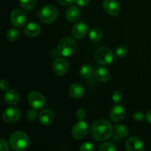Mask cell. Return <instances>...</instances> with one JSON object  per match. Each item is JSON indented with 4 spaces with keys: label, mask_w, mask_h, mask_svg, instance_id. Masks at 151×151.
I'll return each mask as SVG.
<instances>
[{
    "label": "cell",
    "mask_w": 151,
    "mask_h": 151,
    "mask_svg": "<svg viewBox=\"0 0 151 151\" xmlns=\"http://www.w3.org/2000/svg\"><path fill=\"white\" fill-rule=\"evenodd\" d=\"M113 127L110 122L106 119H97L91 128V134L93 138L98 142H104L109 139L112 135Z\"/></svg>",
    "instance_id": "1"
},
{
    "label": "cell",
    "mask_w": 151,
    "mask_h": 151,
    "mask_svg": "<svg viewBox=\"0 0 151 151\" xmlns=\"http://www.w3.org/2000/svg\"><path fill=\"white\" fill-rule=\"evenodd\" d=\"M29 144V137L24 131H15L10 137V145L15 150L21 151L25 150L28 147Z\"/></svg>",
    "instance_id": "2"
},
{
    "label": "cell",
    "mask_w": 151,
    "mask_h": 151,
    "mask_svg": "<svg viewBox=\"0 0 151 151\" xmlns=\"http://www.w3.org/2000/svg\"><path fill=\"white\" fill-rule=\"evenodd\" d=\"M77 43L75 39L69 36L63 37L60 40L57 47V50L60 55L69 57L72 55L77 50Z\"/></svg>",
    "instance_id": "3"
},
{
    "label": "cell",
    "mask_w": 151,
    "mask_h": 151,
    "mask_svg": "<svg viewBox=\"0 0 151 151\" xmlns=\"http://www.w3.org/2000/svg\"><path fill=\"white\" fill-rule=\"evenodd\" d=\"M58 10L54 5L47 4L44 6L40 10L39 19L42 23L46 24H50L54 23L58 18Z\"/></svg>",
    "instance_id": "4"
},
{
    "label": "cell",
    "mask_w": 151,
    "mask_h": 151,
    "mask_svg": "<svg viewBox=\"0 0 151 151\" xmlns=\"http://www.w3.org/2000/svg\"><path fill=\"white\" fill-rule=\"evenodd\" d=\"M114 53L107 47H100L94 53V59L101 65H109L114 60Z\"/></svg>",
    "instance_id": "5"
},
{
    "label": "cell",
    "mask_w": 151,
    "mask_h": 151,
    "mask_svg": "<svg viewBox=\"0 0 151 151\" xmlns=\"http://www.w3.org/2000/svg\"><path fill=\"white\" fill-rule=\"evenodd\" d=\"M27 100L31 107L36 111L42 109L46 105L45 97L38 91L29 92L27 96Z\"/></svg>",
    "instance_id": "6"
},
{
    "label": "cell",
    "mask_w": 151,
    "mask_h": 151,
    "mask_svg": "<svg viewBox=\"0 0 151 151\" xmlns=\"http://www.w3.org/2000/svg\"><path fill=\"white\" fill-rule=\"evenodd\" d=\"M10 22L15 27L22 28L26 24L27 16L25 11L20 8H16L12 11L10 17Z\"/></svg>",
    "instance_id": "7"
},
{
    "label": "cell",
    "mask_w": 151,
    "mask_h": 151,
    "mask_svg": "<svg viewBox=\"0 0 151 151\" xmlns=\"http://www.w3.org/2000/svg\"><path fill=\"white\" fill-rule=\"evenodd\" d=\"M72 137L76 140H81L88 134V124L83 120H79L72 128Z\"/></svg>",
    "instance_id": "8"
},
{
    "label": "cell",
    "mask_w": 151,
    "mask_h": 151,
    "mask_svg": "<svg viewBox=\"0 0 151 151\" xmlns=\"http://www.w3.org/2000/svg\"><path fill=\"white\" fill-rule=\"evenodd\" d=\"M22 116L20 110L16 107L7 108L4 111L2 114L3 120L8 124H13L18 122Z\"/></svg>",
    "instance_id": "9"
},
{
    "label": "cell",
    "mask_w": 151,
    "mask_h": 151,
    "mask_svg": "<svg viewBox=\"0 0 151 151\" xmlns=\"http://www.w3.org/2000/svg\"><path fill=\"white\" fill-rule=\"evenodd\" d=\"M88 32V26L86 22L81 21L74 24L72 29V35L75 39H81L87 35Z\"/></svg>",
    "instance_id": "10"
},
{
    "label": "cell",
    "mask_w": 151,
    "mask_h": 151,
    "mask_svg": "<svg viewBox=\"0 0 151 151\" xmlns=\"http://www.w3.org/2000/svg\"><path fill=\"white\" fill-rule=\"evenodd\" d=\"M69 63L63 58H58L54 60L52 64L53 72L58 76L63 75L68 70Z\"/></svg>",
    "instance_id": "11"
},
{
    "label": "cell",
    "mask_w": 151,
    "mask_h": 151,
    "mask_svg": "<svg viewBox=\"0 0 151 151\" xmlns=\"http://www.w3.org/2000/svg\"><path fill=\"white\" fill-rule=\"evenodd\" d=\"M103 7L104 11L110 16H117L120 11V5L116 0H104Z\"/></svg>",
    "instance_id": "12"
},
{
    "label": "cell",
    "mask_w": 151,
    "mask_h": 151,
    "mask_svg": "<svg viewBox=\"0 0 151 151\" xmlns=\"http://www.w3.org/2000/svg\"><path fill=\"white\" fill-rule=\"evenodd\" d=\"M125 148L128 151H143L145 145L141 139L137 137H131L127 139Z\"/></svg>",
    "instance_id": "13"
},
{
    "label": "cell",
    "mask_w": 151,
    "mask_h": 151,
    "mask_svg": "<svg viewBox=\"0 0 151 151\" xmlns=\"http://www.w3.org/2000/svg\"><path fill=\"white\" fill-rule=\"evenodd\" d=\"M126 111L125 108L119 104H116L111 108L110 111V118L113 122H118L125 119Z\"/></svg>",
    "instance_id": "14"
},
{
    "label": "cell",
    "mask_w": 151,
    "mask_h": 151,
    "mask_svg": "<svg viewBox=\"0 0 151 151\" xmlns=\"http://www.w3.org/2000/svg\"><path fill=\"white\" fill-rule=\"evenodd\" d=\"M39 121L44 125H51L54 120V114L50 109H43L38 114Z\"/></svg>",
    "instance_id": "15"
},
{
    "label": "cell",
    "mask_w": 151,
    "mask_h": 151,
    "mask_svg": "<svg viewBox=\"0 0 151 151\" xmlns=\"http://www.w3.org/2000/svg\"><path fill=\"white\" fill-rule=\"evenodd\" d=\"M41 27L38 24L31 22V23L27 24L24 28V32L25 35L28 37H36L41 32Z\"/></svg>",
    "instance_id": "16"
},
{
    "label": "cell",
    "mask_w": 151,
    "mask_h": 151,
    "mask_svg": "<svg viewBox=\"0 0 151 151\" xmlns=\"http://www.w3.org/2000/svg\"><path fill=\"white\" fill-rule=\"evenodd\" d=\"M69 94L72 98L80 99L85 94V88L81 84L73 83L69 86Z\"/></svg>",
    "instance_id": "17"
},
{
    "label": "cell",
    "mask_w": 151,
    "mask_h": 151,
    "mask_svg": "<svg viewBox=\"0 0 151 151\" xmlns=\"http://www.w3.org/2000/svg\"><path fill=\"white\" fill-rule=\"evenodd\" d=\"M81 15V12L78 7L75 6H71L66 10L65 16L68 22H75L80 19Z\"/></svg>",
    "instance_id": "18"
},
{
    "label": "cell",
    "mask_w": 151,
    "mask_h": 151,
    "mask_svg": "<svg viewBox=\"0 0 151 151\" xmlns=\"http://www.w3.org/2000/svg\"><path fill=\"white\" fill-rule=\"evenodd\" d=\"M4 100L9 105H16L20 100V95L15 90H7L4 94Z\"/></svg>",
    "instance_id": "19"
},
{
    "label": "cell",
    "mask_w": 151,
    "mask_h": 151,
    "mask_svg": "<svg viewBox=\"0 0 151 151\" xmlns=\"http://www.w3.org/2000/svg\"><path fill=\"white\" fill-rule=\"evenodd\" d=\"M94 76L98 81L101 83H106L110 78V73L106 68L100 66L94 71Z\"/></svg>",
    "instance_id": "20"
},
{
    "label": "cell",
    "mask_w": 151,
    "mask_h": 151,
    "mask_svg": "<svg viewBox=\"0 0 151 151\" xmlns=\"http://www.w3.org/2000/svg\"><path fill=\"white\" fill-rule=\"evenodd\" d=\"M80 75H81V78H84V79H88V78H91L92 75H94V69L89 64L83 65L81 68Z\"/></svg>",
    "instance_id": "21"
},
{
    "label": "cell",
    "mask_w": 151,
    "mask_h": 151,
    "mask_svg": "<svg viewBox=\"0 0 151 151\" xmlns=\"http://www.w3.org/2000/svg\"><path fill=\"white\" fill-rule=\"evenodd\" d=\"M114 132L118 137L121 138H125L127 137L129 134V130L128 127L122 124H118L114 126Z\"/></svg>",
    "instance_id": "22"
},
{
    "label": "cell",
    "mask_w": 151,
    "mask_h": 151,
    "mask_svg": "<svg viewBox=\"0 0 151 151\" xmlns=\"http://www.w3.org/2000/svg\"><path fill=\"white\" fill-rule=\"evenodd\" d=\"M88 35H89V38L91 41H98L101 39L103 33H102L101 29L97 27H94L89 31Z\"/></svg>",
    "instance_id": "23"
},
{
    "label": "cell",
    "mask_w": 151,
    "mask_h": 151,
    "mask_svg": "<svg viewBox=\"0 0 151 151\" xmlns=\"http://www.w3.org/2000/svg\"><path fill=\"white\" fill-rule=\"evenodd\" d=\"M21 7L26 10H31L35 7L36 0H19Z\"/></svg>",
    "instance_id": "24"
},
{
    "label": "cell",
    "mask_w": 151,
    "mask_h": 151,
    "mask_svg": "<svg viewBox=\"0 0 151 151\" xmlns=\"http://www.w3.org/2000/svg\"><path fill=\"white\" fill-rule=\"evenodd\" d=\"M19 35H20V33L17 28H11L7 31V38L9 41L13 42L19 39Z\"/></svg>",
    "instance_id": "25"
},
{
    "label": "cell",
    "mask_w": 151,
    "mask_h": 151,
    "mask_svg": "<svg viewBox=\"0 0 151 151\" xmlns=\"http://www.w3.org/2000/svg\"><path fill=\"white\" fill-rule=\"evenodd\" d=\"M115 54L118 58H125L128 54V48L125 45H119L116 47Z\"/></svg>",
    "instance_id": "26"
},
{
    "label": "cell",
    "mask_w": 151,
    "mask_h": 151,
    "mask_svg": "<svg viewBox=\"0 0 151 151\" xmlns=\"http://www.w3.org/2000/svg\"><path fill=\"white\" fill-rule=\"evenodd\" d=\"M99 150L100 151H115L116 150V148L113 143L105 142L100 145Z\"/></svg>",
    "instance_id": "27"
},
{
    "label": "cell",
    "mask_w": 151,
    "mask_h": 151,
    "mask_svg": "<svg viewBox=\"0 0 151 151\" xmlns=\"http://www.w3.org/2000/svg\"><path fill=\"white\" fill-rule=\"evenodd\" d=\"M75 116L78 120H83L86 117V111L83 108H80L75 112Z\"/></svg>",
    "instance_id": "28"
},
{
    "label": "cell",
    "mask_w": 151,
    "mask_h": 151,
    "mask_svg": "<svg viewBox=\"0 0 151 151\" xmlns=\"http://www.w3.org/2000/svg\"><path fill=\"white\" fill-rule=\"evenodd\" d=\"M122 100V93L119 91H115L112 94V100L114 101V103H116V104H119Z\"/></svg>",
    "instance_id": "29"
},
{
    "label": "cell",
    "mask_w": 151,
    "mask_h": 151,
    "mask_svg": "<svg viewBox=\"0 0 151 151\" xmlns=\"http://www.w3.org/2000/svg\"><path fill=\"white\" fill-rule=\"evenodd\" d=\"M94 150V146L91 142H84L80 147V150L81 151H92Z\"/></svg>",
    "instance_id": "30"
},
{
    "label": "cell",
    "mask_w": 151,
    "mask_h": 151,
    "mask_svg": "<svg viewBox=\"0 0 151 151\" xmlns=\"http://www.w3.org/2000/svg\"><path fill=\"white\" fill-rule=\"evenodd\" d=\"M145 117H146V116H145L144 114L141 111H137L133 114V119L137 122H140L144 120Z\"/></svg>",
    "instance_id": "31"
},
{
    "label": "cell",
    "mask_w": 151,
    "mask_h": 151,
    "mask_svg": "<svg viewBox=\"0 0 151 151\" xmlns=\"http://www.w3.org/2000/svg\"><path fill=\"white\" fill-rule=\"evenodd\" d=\"M9 145L7 141L4 139L1 138L0 139V150L1 151H8Z\"/></svg>",
    "instance_id": "32"
},
{
    "label": "cell",
    "mask_w": 151,
    "mask_h": 151,
    "mask_svg": "<svg viewBox=\"0 0 151 151\" xmlns=\"http://www.w3.org/2000/svg\"><path fill=\"white\" fill-rule=\"evenodd\" d=\"M9 87H10V84H9L8 81L7 80L2 79L0 83V88L2 91H7L8 90Z\"/></svg>",
    "instance_id": "33"
},
{
    "label": "cell",
    "mask_w": 151,
    "mask_h": 151,
    "mask_svg": "<svg viewBox=\"0 0 151 151\" xmlns=\"http://www.w3.org/2000/svg\"><path fill=\"white\" fill-rule=\"evenodd\" d=\"M37 117V113H36V110L32 109V110H30L28 111L27 113V118L30 120H33L35 119V118Z\"/></svg>",
    "instance_id": "34"
},
{
    "label": "cell",
    "mask_w": 151,
    "mask_h": 151,
    "mask_svg": "<svg viewBox=\"0 0 151 151\" xmlns=\"http://www.w3.org/2000/svg\"><path fill=\"white\" fill-rule=\"evenodd\" d=\"M60 4L63 6H69L75 1V0H56Z\"/></svg>",
    "instance_id": "35"
},
{
    "label": "cell",
    "mask_w": 151,
    "mask_h": 151,
    "mask_svg": "<svg viewBox=\"0 0 151 151\" xmlns=\"http://www.w3.org/2000/svg\"><path fill=\"white\" fill-rule=\"evenodd\" d=\"M75 2L80 7H85L90 3V0H75Z\"/></svg>",
    "instance_id": "36"
},
{
    "label": "cell",
    "mask_w": 151,
    "mask_h": 151,
    "mask_svg": "<svg viewBox=\"0 0 151 151\" xmlns=\"http://www.w3.org/2000/svg\"><path fill=\"white\" fill-rule=\"evenodd\" d=\"M146 119L149 123L151 124V110L147 111V114H146Z\"/></svg>",
    "instance_id": "37"
}]
</instances>
